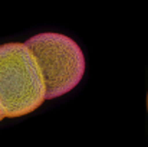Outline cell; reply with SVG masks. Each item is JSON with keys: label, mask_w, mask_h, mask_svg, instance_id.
<instances>
[{"label": "cell", "mask_w": 148, "mask_h": 147, "mask_svg": "<svg viewBox=\"0 0 148 147\" xmlns=\"http://www.w3.org/2000/svg\"><path fill=\"white\" fill-rule=\"evenodd\" d=\"M25 45L39 71L45 99L62 97L79 85L85 75L86 61L81 46L72 38L45 32L29 38Z\"/></svg>", "instance_id": "6da1fadb"}, {"label": "cell", "mask_w": 148, "mask_h": 147, "mask_svg": "<svg viewBox=\"0 0 148 147\" xmlns=\"http://www.w3.org/2000/svg\"><path fill=\"white\" fill-rule=\"evenodd\" d=\"M36 63L25 43L0 45V107L4 118L33 112L45 102Z\"/></svg>", "instance_id": "7a4b0ae2"}, {"label": "cell", "mask_w": 148, "mask_h": 147, "mask_svg": "<svg viewBox=\"0 0 148 147\" xmlns=\"http://www.w3.org/2000/svg\"><path fill=\"white\" fill-rule=\"evenodd\" d=\"M4 118V115H3V111H1V107H0V121Z\"/></svg>", "instance_id": "3957f363"}, {"label": "cell", "mask_w": 148, "mask_h": 147, "mask_svg": "<svg viewBox=\"0 0 148 147\" xmlns=\"http://www.w3.org/2000/svg\"><path fill=\"white\" fill-rule=\"evenodd\" d=\"M147 111H148V94H147Z\"/></svg>", "instance_id": "277c9868"}]
</instances>
